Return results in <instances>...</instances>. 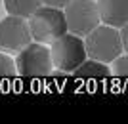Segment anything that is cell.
Segmentation results:
<instances>
[{
    "mask_svg": "<svg viewBox=\"0 0 128 124\" xmlns=\"http://www.w3.org/2000/svg\"><path fill=\"white\" fill-rule=\"evenodd\" d=\"M42 4V0H4V8L8 13L25 17V19H29Z\"/></svg>",
    "mask_w": 128,
    "mask_h": 124,
    "instance_id": "9",
    "label": "cell"
},
{
    "mask_svg": "<svg viewBox=\"0 0 128 124\" xmlns=\"http://www.w3.org/2000/svg\"><path fill=\"white\" fill-rule=\"evenodd\" d=\"M32 42V32L29 21L19 15H8L0 19V52L19 54L25 46Z\"/></svg>",
    "mask_w": 128,
    "mask_h": 124,
    "instance_id": "6",
    "label": "cell"
},
{
    "mask_svg": "<svg viewBox=\"0 0 128 124\" xmlns=\"http://www.w3.org/2000/svg\"><path fill=\"white\" fill-rule=\"evenodd\" d=\"M102 23L122 29L128 23V0H98Z\"/></svg>",
    "mask_w": 128,
    "mask_h": 124,
    "instance_id": "7",
    "label": "cell"
},
{
    "mask_svg": "<svg viewBox=\"0 0 128 124\" xmlns=\"http://www.w3.org/2000/svg\"><path fill=\"white\" fill-rule=\"evenodd\" d=\"M16 75H19L16 61L10 57V54L0 52V78H14Z\"/></svg>",
    "mask_w": 128,
    "mask_h": 124,
    "instance_id": "10",
    "label": "cell"
},
{
    "mask_svg": "<svg viewBox=\"0 0 128 124\" xmlns=\"http://www.w3.org/2000/svg\"><path fill=\"white\" fill-rule=\"evenodd\" d=\"M17 73L25 78H36V76H50L52 69L56 67L52 59V50L46 48V44L32 40L29 46L17 54L16 57Z\"/></svg>",
    "mask_w": 128,
    "mask_h": 124,
    "instance_id": "4",
    "label": "cell"
},
{
    "mask_svg": "<svg viewBox=\"0 0 128 124\" xmlns=\"http://www.w3.org/2000/svg\"><path fill=\"white\" fill-rule=\"evenodd\" d=\"M113 75L120 76V78H128V54L126 55H118L113 61Z\"/></svg>",
    "mask_w": 128,
    "mask_h": 124,
    "instance_id": "11",
    "label": "cell"
},
{
    "mask_svg": "<svg viewBox=\"0 0 128 124\" xmlns=\"http://www.w3.org/2000/svg\"><path fill=\"white\" fill-rule=\"evenodd\" d=\"M50 50H52V59L56 69L63 73H73L82 61L88 59L86 42L82 40V36L75 32H65L63 36L54 40Z\"/></svg>",
    "mask_w": 128,
    "mask_h": 124,
    "instance_id": "3",
    "label": "cell"
},
{
    "mask_svg": "<svg viewBox=\"0 0 128 124\" xmlns=\"http://www.w3.org/2000/svg\"><path fill=\"white\" fill-rule=\"evenodd\" d=\"M84 42L88 57H94L103 63H113L124 52L120 31L111 25H98L90 34H86Z\"/></svg>",
    "mask_w": 128,
    "mask_h": 124,
    "instance_id": "2",
    "label": "cell"
},
{
    "mask_svg": "<svg viewBox=\"0 0 128 124\" xmlns=\"http://www.w3.org/2000/svg\"><path fill=\"white\" fill-rule=\"evenodd\" d=\"M46 6H56V8H65L71 0H42Z\"/></svg>",
    "mask_w": 128,
    "mask_h": 124,
    "instance_id": "12",
    "label": "cell"
},
{
    "mask_svg": "<svg viewBox=\"0 0 128 124\" xmlns=\"http://www.w3.org/2000/svg\"><path fill=\"white\" fill-rule=\"evenodd\" d=\"M29 27L32 32V40L42 44H52L65 32H69L65 10L56 6H40L31 17H29Z\"/></svg>",
    "mask_w": 128,
    "mask_h": 124,
    "instance_id": "1",
    "label": "cell"
},
{
    "mask_svg": "<svg viewBox=\"0 0 128 124\" xmlns=\"http://www.w3.org/2000/svg\"><path fill=\"white\" fill-rule=\"evenodd\" d=\"M120 36H122V46H124V52L128 54V23L120 29Z\"/></svg>",
    "mask_w": 128,
    "mask_h": 124,
    "instance_id": "13",
    "label": "cell"
},
{
    "mask_svg": "<svg viewBox=\"0 0 128 124\" xmlns=\"http://www.w3.org/2000/svg\"><path fill=\"white\" fill-rule=\"evenodd\" d=\"M71 75H73V78H82V80H100V78H109L113 75V69H109L107 63H103V61L88 57Z\"/></svg>",
    "mask_w": 128,
    "mask_h": 124,
    "instance_id": "8",
    "label": "cell"
},
{
    "mask_svg": "<svg viewBox=\"0 0 128 124\" xmlns=\"http://www.w3.org/2000/svg\"><path fill=\"white\" fill-rule=\"evenodd\" d=\"M65 17L69 32H75L78 36L90 34L102 21L100 8L94 0H71L65 6Z\"/></svg>",
    "mask_w": 128,
    "mask_h": 124,
    "instance_id": "5",
    "label": "cell"
}]
</instances>
